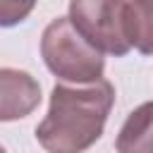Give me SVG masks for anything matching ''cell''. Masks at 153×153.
<instances>
[{
	"label": "cell",
	"mask_w": 153,
	"mask_h": 153,
	"mask_svg": "<svg viewBox=\"0 0 153 153\" xmlns=\"http://www.w3.org/2000/svg\"><path fill=\"white\" fill-rule=\"evenodd\" d=\"M124 10L127 0H69V22L100 53L124 57L131 50Z\"/></svg>",
	"instance_id": "3957f363"
},
{
	"label": "cell",
	"mask_w": 153,
	"mask_h": 153,
	"mask_svg": "<svg viewBox=\"0 0 153 153\" xmlns=\"http://www.w3.org/2000/svg\"><path fill=\"white\" fill-rule=\"evenodd\" d=\"M41 57L45 67L62 81L86 84L96 81L105 72V57L93 48L69 22V17H55L41 36Z\"/></svg>",
	"instance_id": "7a4b0ae2"
},
{
	"label": "cell",
	"mask_w": 153,
	"mask_h": 153,
	"mask_svg": "<svg viewBox=\"0 0 153 153\" xmlns=\"http://www.w3.org/2000/svg\"><path fill=\"white\" fill-rule=\"evenodd\" d=\"M124 29L134 50L153 55V0H127Z\"/></svg>",
	"instance_id": "8992f818"
},
{
	"label": "cell",
	"mask_w": 153,
	"mask_h": 153,
	"mask_svg": "<svg viewBox=\"0 0 153 153\" xmlns=\"http://www.w3.org/2000/svg\"><path fill=\"white\" fill-rule=\"evenodd\" d=\"M120 153H153V100L134 108L115 139Z\"/></svg>",
	"instance_id": "5b68a950"
},
{
	"label": "cell",
	"mask_w": 153,
	"mask_h": 153,
	"mask_svg": "<svg viewBox=\"0 0 153 153\" xmlns=\"http://www.w3.org/2000/svg\"><path fill=\"white\" fill-rule=\"evenodd\" d=\"M38 0H0V29L22 24L36 7Z\"/></svg>",
	"instance_id": "52a82bcc"
},
{
	"label": "cell",
	"mask_w": 153,
	"mask_h": 153,
	"mask_svg": "<svg viewBox=\"0 0 153 153\" xmlns=\"http://www.w3.org/2000/svg\"><path fill=\"white\" fill-rule=\"evenodd\" d=\"M112 105L115 88L103 76L86 84L60 81L50 91L48 115L36 127V141L50 153L86 151L103 136Z\"/></svg>",
	"instance_id": "6da1fadb"
},
{
	"label": "cell",
	"mask_w": 153,
	"mask_h": 153,
	"mask_svg": "<svg viewBox=\"0 0 153 153\" xmlns=\"http://www.w3.org/2000/svg\"><path fill=\"white\" fill-rule=\"evenodd\" d=\"M41 105V84L24 69L0 67V122L29 117Z\"/></svg>",
	"instance_id": "277c9868"
}]
</instances>
